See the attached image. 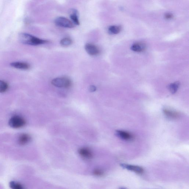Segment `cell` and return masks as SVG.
I'll return each mask as SVG.
<instances>
[{"mask_svg":"<svg viewBox=\"0 0 189 189\" xmlns=\"http://www.w3.org/2000/svg\"><path fill=\"white\" fill-rule=\"evenodd\" d=\"M121 30V27L119 26H112L108 28V32L111 34H118Z\"/></svg>","mask_w":189,"mask_h":189,"instance_id":"5bb4252c","label":"cell"},{"mask_svg":"<svg viewBox=\"0 0 189 189\" xmlns=\"http://www.w3.org/2000/svg\"><path fill=\"white\" fill-rule=\"evenodd\" d=\"M53 86L60 88H69L72 86V82L69 78L66 77H60L51 81Z\"/></svg>","mask_w":189,"mask_h":189,"instance_id":"7a4b0ae2","label":"cell"},{"mask_svg":"<svg viewBox=\"0 0 189 189\" xmlns=\"http://www.w3.org/2000/svg\"><path fill=\"white\" fill-rule=\"evenodd\" d=\"M180 85V83L178 82H176L170 84L169 87L170 92L172 93H175L179 88Z\"/></svg>","mask_w":189,"mask_h":189,"instance_id":"9a60e30c","label":"cell"},{"mask_svg":"<svg viewBox=\"0 0 189 189\" xmlns=\"http://www.w3.org/2000/svg\"><path fill=\"white\" fill-rule=\"evenodd\" d=\"M55 22L57 26L62 28H72L75 26L71 21L63 17H59L56 18Z\"/></svg>","mask_w":189,"mask_h":189,"instance_id":"277c9868","label":"cell"},{"mask_svg":"<svg viewBox=\"0 0 189 189\" xmlns=\"http://www.w3.org/2000/svg\"><path fill=\"white\" fill-rule=\"evenodd\" d=\"M69 15L72 22L75 24L78 25L80 24L79 20V13L76 9H72L70 10Z\"/></svg>","mask_w":189,"mask_h":189,"instance_id":"ba28073f","label":"cell"},{"mask_svg":"<svg viewBox=\"0 0 189 189\" xmlns=\"http://www.w3.org/2000/svg\"><path fill=\"white\" fill-rule=\"evenodd\" d=\"M94 175L97 176H102L103 174V172L101 170L99 169H96L93 171Z\"/></svg>","mask_w":189,"mask_h":189,"instance_id":"d6986e66","label":"cell"},{"mask_svg":"<svg viewBox=\"0 0 189 189\" xmlns=\"http://www.w3.org/2000/svg\"><path fill=\"white\" fill-rule=\"evenodd\" d=\"M146 48V45L144 43L137 42L133 44L131 47V50L137 52H141L144 51Z\"/></svg>","mask_w":189,"mask_h":189,"instance_id":"8fae6325","label":"cell"},{"mask_svg":"<svg viewBox=\"0 0 189 189\" xmlns=\"http://www.w3.org/2000/svg\"><path fill=\"white\" fill-rule=\"evenodd\" d=\"M9 186L10 188L13 189H23L24 186L19 182L12 181L9 183Z\"/></svg>","mask_w":189,"mask_h":189,"instance_id":"2e32d148","label":"cell"},{"mask_svg":"<svg viewBox=\"0 0 189 189\" xmlns=\"http://www.w3.org/2000/svg\"><path fill=\"white\" fill-rule=\"evenodd\" d=\"M163 113L167 117L173 119H177L180 116V113L177 111L168 108L163 109Z\"/></svg>","mask_w":189,"mask_h":189,"instance_id":"52a82bcc","label":"cell"},{"mask_svg":"<svg viewBox=\"0 0 189 189\" xmlns=\"http://www.w3.org/2000/svg\"><path fill=\"white\" fill-rule=\"evenodd\" d=\"M18 38L21 43L26 45H38L48 42L47 40H42L26 33H20L18 35Z\"/></svg>","mask_w":189,"mask_h":189,"instance_id":"6da1fadb","label":"cell"},{"mask_svg":"<svg viewBox=\"0 0 189 189\" xmlns=\"http://www.w3.org/2000/svg\"><path fill=\"white\" fill-rule=\"evenodd\" d=\"M72 41L71 39L69 38H64L60 41V44L63 47H68L70 46L72 44Z\"/></svg>","mask_w":189,"mask_h":189,"instance_id":"e0dca14e","label":"cell"},{"mask_svg":"<svg viewBox=\"0 0 189 189\" xmlns=\"http://www.w3.org/2000/svg\"><path fill=\"white\" fill-rule=\"evenodd\" d=\"M31 139L30 135L27 134H21L18 139V144L20 145H26L29 142Z\"/></svg>","mask_w":189,"mask_h":189,"instance_id":"30bf717a","label":"cell"},{"mask_svg":"<svg viewBox=\"0 0 189 189\" xmlns=\"http://www.w3.org/2000/svg\"><path fill=\"white\" fill-rule=\"evenodd\" d=\"M26 124V121L23 118L19 116H14L12 117L9 121V125L14 129L23 127Z\"/></svg>","mask_w":189,"mask_h":189,"instance_id":"3957f363","label":"cell"},{"mask_svg":"<svg viewBox=\"0 0 189 189\" xmlns=\"http://www.w3.org/2000/svg\"><path fill=\"white\" fill-rule=\"evenodd\" d=\"M124 169L132 171L139 174H142L144 173V170L140 166L128 165V164H122L120 165Z\"/></svg>","mask_w":189,"mask_h":189,"instance_id":"8992f818","label":"cell"},{"mask_svg":"<svg viewBox=\"0 0 189 189\" xmlns=\"http://www.w3.org/2000/svg\"><path fill=\"white\" fill-rule=\"evenodd\" d=\"M79 153L82 157L87 159H91L92 158L93 153L90 149L87 148H81L79 150Z\"/></svg>","mask_w":189,"mask_h":189,"instance_id":"4fadbf2b","label":"cell"},{"mask_svg":"<svg viewBox=\"0 0 189 189\" xmlns=\"http://www.w3.org/2000/svg\"><path fill=\"white\" fill-rule=\"evenodd\" d=\"M8 85L4 81L0 80V93H4L7 91L8 88Z\"/></svg>","mask_w":189,"mask_h":189,"instance_id":"ac0fdd59","label":"cell"},{"mask_svg":"<svg viewBox=\"0 0 189 189\" xmlns=\"http://www.w3.org/2000/svg\"><path fill=\"white\" fill-rule=\"evenodd\" d=\"M116 134L120 138L124 140H130L134 138V136L131 133L125 131L118 130L116 131Z\"/></svg>","mask_w":189,"mask_h":189,"instance_id":"9c48e42d","label":"cell"},{"mask_svg":"<svg viewBox=\"0 0 189 189\" xmlns=\"http://www.w3.org/2000/svg\"><path fill=\"white\" fill-rule=\"evenodd\" d=\"M85 48L87 52L90 55H97L100 52L98 47L92 43L87 44Z\"/></svg>","mask_w":189,"mask_h":189,"instance_id":"5b68a950","label":"cell"},{"mask_svg":"<svg viewBox=\"0 0 189 189\" xmlns=\"http://www.w3.org/2000/svg\"><path fill=\"white\" fill-rule=\"evenodd\" d=\"M165 17L166 19L170 20L173 18V15L171 13H167L165 14Z\"/></svg>","mask_w":189,"mask_h":189,"instance_id":"ffe728a7","label":"cell"},{"mask_svg":"<svg viewBox=\"0 0 189 189\" xmlns=\"http://www.w3.org/2000/svg\"><path fill=\"white\" fill-rule=\"evenodd\" d=\"M10 65L12 67L22 70H27L30 67V66L28 64L24 62H12L10 63Z\"/></svg>","mask_w":189,"mask_h":189,"instance_id":"7c38bea8","label":"cell"},{"mask_svg":"<svg viewBox=\"0 0 189 189\" xmlns=\"http://www.w3.org/2000/svg\"><path fill=\"white\" fill-rule=\"evenodd\" d=\"M89 90L91 92H94L97 90V87L94 86H91L89 88Z\"/></svg>","mask_w":189,"mask_h":189,"instance_id":"44dd1931","label":"cell"}]
</instances>
